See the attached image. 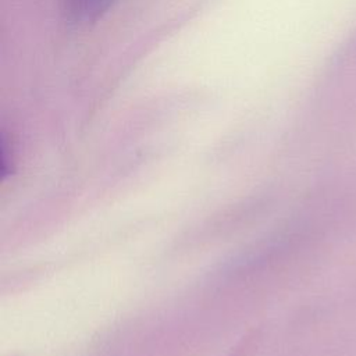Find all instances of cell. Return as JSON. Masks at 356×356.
I'll return each mask as SVG.
<instances>
[{
  "label": "cell",
  "instance_id": "6da1fadb",
  "mask_svg": "<svg viewBox=\"0 0 356 356\" xmlns=\"http://www.w3.org/2000/svg\"><path fill=\"white\" fill-rule=\"evenodd\" d=\"M114 3L115 0H70L68 13L74 21L89 24L97 21Z\"/></svg>",
  "mask_w": 356,
  "mask_h": 356
}]
</instances>
